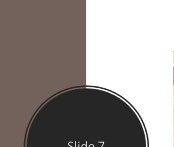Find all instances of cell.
I'll return each mask as SVG.
<instances>
[{"mask_svg":"<svg viewBox=\"0 0 174 147\" xmlns=\"http://www.w3.org/2000/svg\"><path fill=\"white\" fill-rule=\"evenodd\" d=\"M173 70H174V68H173Z\"/></svg>","mask_w":174,"mask_h":147,"instance_id":"obj_1","label":"cell"}]
</instances>
